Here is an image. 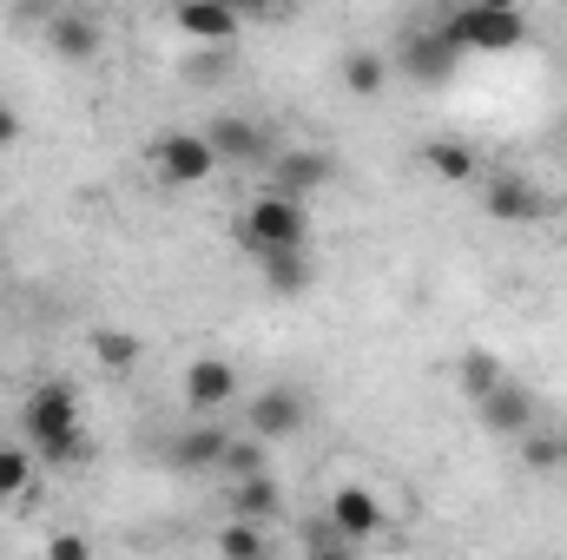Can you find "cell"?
Instances as JSON below:
<instances>
[{"instance_id": "1", "label": "cell", "mask_w": 567, "mask_h": 560, "mask_svg": "<svg viewBox=\"0 0 567 560\" xmlns=\"http://www.w3.org/2000/svg\"><path fill=\"white\" fill-rule=\"evenodd\" d=\"M20 435H27L33 455L53 462V468H80V462L93 455V442H86V428H80V396H73L66 383H40V390L20 403Z\"/></svg>"}, {"instance_id": "2", "label": "cell", "mask_w": 567, "mask_h": 560, "mask_svg": "<svg viewBox=\"0 0 567 560\" xmlns=\"http://www.w3.org/2000/svg\"><path fill=\"white\" fill-rule=\"evenodd\" d=\"M238 245L258 258V251H284V245H310V211H303V198H290V191H258L245 211H238Z\"/></svg>"}, {"instance_id": "3", "label": "cell", "mask_w": 567, "mask_h": 560, "mask_svg": "<svg viewBox=\"0 0 567 560\" xmlns=\"http://www.w3.org/2000/svg\"><path fill=\"white\" fill-rule=\"evenodd\" d=\"M462 53H515L522 40H528V20H522V7H482V0H462V7H449L442 20H435Z\"/></svg>"}, {"instance_id": "4", "label": "cell", "mask_w": 567, "mask_h": 560, "mask_svg": "<svg viewBox=\"0 0 567 560\" xmlns=\"http://www.w3.org/2000/svg\"><path fill=\"white\" fill-rule=\"evenodd\" d=\"M455 66H462V46L442 27H403V40L390 53V73H403L410 86H449Z\"/></svg>"}, {"instance_id": "5", "label": "cell", "mask_w": 567, "mask_h": 560, "mask_svg": "<svg viewBox=\"0 0 567 560\" xmlns=\"http://www.w3.org/2000/svg\"><path fill=\"white\" fill-rule=\"evenodd\" d=\"M152 172L165 191H198L212 172H218V152L205 133H158L152 139Z\"/></svg>"}, {"instance_id": "6", "label": "cell", "mask_w": 567, "mask_h": 560, "mask_svg": "<svg viewBox=\"0 0 567 560\" xmlns=\"http://www.w3.org/2000/svg\"><path fill=\"white\" fill-rule=\"evenodd\" d=\"M40 40H47V53L66 60V66H86V60H100V46H106L100 20H93L86 7H53L47 27H40Z\"/></svg>"}, {"instance_id": "7", "label": "cell", "mask_w": 567, "mask_h": 560, "mask_svg": "<svg viewBox=\"0 0 567 560\" xmlns=\"http://www.w3.org/2000/svg\"><path fill=\"white\" fill-rule=\"evenodd\" d=\"M178 390H185V409H192V416H218L225 403L245 396V383H238V370H231L225 356H192Z\"/></svg>"}, {"instance_id": "8", "label": "cell", "mask_w": 567, "mask_h": 560, "mask_svg": "<svg viewBox=\"0 0 567 560\" xmlns=\"http://www.w3.org/2000/svg\"><path fill=\"white\" fill-rule=\"evenodd\" d=\"M482 211H488L495 225H535V218H548V198H542L528 178L495 172V178H482Z\"/></svg>"}, {"instance_id": "9", "label": "cell", "mask_w": 567, "mask_h": 560, "mask_svg": "<svg viewBox=\"0 0 567 560\" xmlns=\"http://www.w3.org/2000/svg\"><path fill=\"white\" fill-rule=\"evenodd\" d=\"M337 528H343V541L350 548H363V541H377L383 528H390V515H383V501L370 495V488H357V481H343V488H330V508H323Z\"/></svg>"}, {"instance_id": "10", "label": "cell", "mask_w": 567, "mask_h": 560, "mask_svg": "<svg viewBox=\"0 0 567 560\" xmlns=\"http://www.w3.org/2000/svg\"><path fill=\"white\" fill-rule=\"evenodd\" d=\"M330 178H337V158L317 152V145H284V152H271V185L290 191V198H310V191H323Z\"/></svg>"}, {"instance_id": "11", "label": "cell", "mask_w": 567, "mask_h": 560, "mask_svg": "<svg viewBox=\"0 0 567 560\" xmlns=\"http://www.w3.org/2000/svg\"><path fill=\"white\" fill-rule=\"evenodd\" d=\"M475 422H482L488 435H528V428H535V396L502 376L488 396H475Z\"/></svg>"}, {"instance_id": "12", "label": "cell", "mask_w": 567, "mask_h": 560, "mask_svg": "<svg viewBox=\"0 0 567 560\" xmlns=\"http://www.w3.org/2000/svg\"><path fill=\"white\" fill-rule=\"evenodd\" d=\"M245 416H251V435H265V442H290V435L303 428V416H310V403L278 383V390H258V396L245 403Z\"/></svg>"}, {"instance_id": "13", "label": "cell", "mask_w": 567, "mask_h": 560, "mask_svg": "<svg viewBox=\"0 0 567 560\" xmlns=\"http://www.w3.org/2000/svg\"><path fill=\"white\" fill-rule=\"evenodd\" d=\"M238 20H245V13H231L225 0H178V7H172V27H178L185 40H198V46H231V40H238Z\"/></svg>"}, {"instance_id": "14", "label": "cell", "mask_w": 567, "mask_h": 560, "mask_svg": "<svg viewBox=\"0 0 567 560\" xmlns=\"http://www.w3.org/2000/svg\"><path fill=\"white\" fill-rule=\"evenodd\" d=\"M225 442H231V435H225L218 422H212V416H198L192 428H178V435L165 442V462H172L178 475H205V468H218Z\"/></svg>"}, {"instance_id": "15", "label": "cell", "mask_w": 567, "mask_h": 560, "mask_svg": "<svg viewBox=\"0 0 567 560\" xmlns=\"http://www.w3.org/2000/svg\"><path fill=\"white\" fill-rule=\"evenodd\" d=\"M225 508L245 515V521H271L284 508V488L271 468H251V475H225Z\"/></svg>"}, {"instance_id": "16", "label": "cell", "mask_w": 567, "mask_h": 560, "mask_svg": "<svg viewBox=\"0 0 567 560\" xmlns=\"http://www.w3.org/2000/svg\"><path fill=\"white\" fill-rule=\"evenodd\" d=\"M212 152H218V165H258V158H271V139H265V126L258 120H238V113H225V120H212Z\"/></svg>"}, {"instance_id": "17", "label": "cell", "mask_w": 567, "mask_h": 560, "mask_svg": "<svg viewBox=\"0 0 567 560\" xmlns=\"http://www.w3.org/2000/svg\"><path fill=\"white\" fill-rule=\"evenodd\" d=\"M258 271L271 283V297H303L310 290V245H284V251H258Z\"/></svg>"}, {"instance_id": "18", "label": "cell", "mask_w": 567, "mask_h": 560, "mask_svg": "<svg viewBox=\"0 0 567 560\" xmlns=\"http://www.w3.org/2000/svg\"><path fill=\"white\" fill-rule=\"evenodd\" d=\"M337 80H343V93H350V100H377V93L390 86V53H370V46H357V53H343Z\"/></svg>"}, {"instance_id": "19", "label": "cell", "mask_w": 567, "mask_h": 560, "mask_svg": "<svg viewBox=\"0 0 567 560\" xmlns=\"http://www.w3.org/2000/svg\"><path fill=\"white\" fill-rule=\"evenodd\" d=\"M423 165L442 178V185H468V178H482V158H475L462 139H423Z\"/></svg>"}, {"instance_id": "20", "label": "cell", "mask_w": 567, "mask_h": 560, "mask_svg": "<svg viewBox=\"0 0 567 560\" xmlns=\"http://www.w3.org/2000/svg\"><path fill=\"white\" fill-rule=\"evenodd\" d=\"M93 363L106 376H133L140 370V336L133 330H93Z\"/></svg>"}, {"instance_id": "21", "label": "cell", "mask_w": 567, "mask_h": 560, "mask_svg": "<svg viewBox=\"0 0 567 560\" xmlns=\"http://www.w3.org/2000/svg\"><path fill=\"white\" fill-rule=\"evenodd\" d=\"M502 376H508V370H502V356H495V350H462V363H455V383H462V396H468V403H475V396H488Z\"/></svg>"}, {"instance_id": "22", "label": "cell", "mask_w": 567, "mask_h": 560, "mask_svg": "<svg viewBox=\"0 0 567 560\" xmlns=\"http://www.w3.org/2000/svg\"><path fill=\"white\" fill-rule=\"evenodd\" d=\"M33 442L20 448V442H0V501H20L27 488H33Z\"/></svg>"}, {"instance_id": "23", "label": "cell", "mask_w": 567, "mask_h": 560, "mask_svg": "<svg viewBox=\"0 0 567 560\" xmlns=\"http://www.w3.org/2000/svg\"><path fill=\"white\" fill-rule=\"evenodd\" d=\"M218 554H231V560H258V554H265V535H258V521L231 515V521H225V535H218Z\"/></svg>"}, {"instance_id": "24", "label": "cell", "mask_w": 567, "mask_h": 560, "mask_svg": "<svg viewBox=\"0 0 567 560\" xmlns=\"http://www.w3.org/2000/svg\"><path fill=\"white\" fill-rule=\"evenodd\" d=\"M218 468H225V475H251V468H265V435H231L225 455H218Z\"/></svg>"}, {"instance_id": "25", "label": "cell", "mask_w": 567, "mask_h": 560, "mask_svg": "<svg viewBox=\"0 0 567 560\" xmlns=\"http://www.w3.org/2000/svg\"><path fill=\"white\" fill-rule=\"evenodd\" d=\"M522 462H528V468H561L567 462V435H555V428L535 435V428H528V435H522Z\"/></svg>"}, {"instance_id": "26", "label": "cell", "mask_w": 567, "mask_h": 560, "mask_svg": "<svg viewBox=\"0 0 567 560\" xmlns=\"http://www.w3.org/2000/svg\"><path fill=\"white\" fill-rule=\"evenodd\" d=\"M303 548H310V554H343V548H350V541H343V528H337V521H330V515H323V521H317V528H303Z\"/></svg>"}, {"instance_id": "27", "label": "cell", "mask_w": 567, "mask_h": 560, "mask_svg": "<svg viewBox=\"0 0 567 560\" xmlns=\"http://www.w3.org/2000/svg\"><path fill=\"white\" fill-rule=\"evenodd\" d=\"M47 554H53V560H86L93 548H86V535H53V541H47Z\"/></svg>"}, {"instance_id": "28", "label": "cell", "mask_w": 567, "mask_h": 560, "mask_svg": "<svg viewBox=\"0 0 567 560\" xmlns=\"http://www.w3.org/2000/svg\"><path fill=\"white\" fill-rule=\"evenodd\" d=\"M20 139H27V126H20V113H13V106H0V152H13Z\"/></svg>"}, {"instance_id": "29", "label": "cell", "mask_w": 567, "mask_h": 560, "mask_svg": "<svg viewBox=\"0 0 567 560\" xmlns=\"http://www.w3.org/2000/svg\"><path fill=\"white\" fill-rule=\"evenodd\" d=\"M47 13H53V0H20L13 7V20H27V27H47Z\"/></svg>"}, {"instance_id": "30", "label": "cell", "mask_w": 567, "mask_h": 560, "mask_svg": "<svg viewBox=\"0 0 567 560\" xmlns=\"http://www.w3.org/2000/svg\"><path fill=\"white\" fill-rule=\"evenodd\" d=\"M225 7H231V13H271L278 0H225Z\"/></svg>"}, {"instance_id": "31", "label": "cell", "mask_w": 567, "mask_h": 560, "mask_svg": "<svg viewBox=\"0 0 567 560\" xmlns=\"http://www.w3.org/2000/svg\"><path fill=\"white\" fill-rule=\"evenodd\" d=\"M482 7H522V0H482Z\"/></svg>"}]
</instances>
